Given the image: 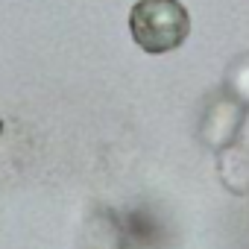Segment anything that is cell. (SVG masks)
<instances>
[{
  "instance_id": "6da1fadb",
  "label": "cell",
  "mask_w": 249,
  "mask_h": 249,
  "mask_svg": "<svg viewBox=\"0 0 249 249\" xmlns=\"http://www.w3.org/2000/svg\"><path fill=\"white\" fill-rule=\"evenodd\" d=\"M129 33L144 53L161 56L188 41L191 15L179 0H138L129 12Z\"/></svg>"
},
{
  "instance_id": "277c9868",
  "label": "cell",
  "mask_w": 249,
  "mask_h": 249,
  "mask_svg": "<svg viewBox=\"0 0 249 249\" xmlns=\"http://www.w3.org/2000/svg\"><path fill=\"white\" fill-rule=\"evenodd\" d=\"M0 135H3V120H0Z\"/></svg>"
},
{
  "instance_id": "7a4b0ae2",
  "label": "cell",
  "mask_w": 249,
  "mask_h": 249,
  "mask_svg": "<svg viewBox=\"0 0 249 249\" xmlns=\"http://www.w3.org/2000/svg\"><path fill=\"white\" fill-rule=\"evenodd\" d=\"M243 117H246V108L226 91H217L202 117H199V141L214 150V153H223L229 150L231 144H237L240 138V129H243Z\"/></svg>"
},
{
  "instance_id": "3957f363",
  "label": "cell",
  "mask_w": 249,
  "mask_h": 249,
  "mask_svg": "<svg viewBox=\"0 0 249 249\" xmlns=\"http://www.w3.org/2000/svg\"><path fill=\"white\" fill-rule=\"evenodd\" d=\"M226 94H231L246 111H249V53L237 56L231 65H229V73H226V85H223Z\"/></svg>"
}]
</instances>
